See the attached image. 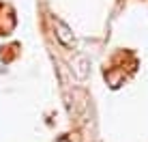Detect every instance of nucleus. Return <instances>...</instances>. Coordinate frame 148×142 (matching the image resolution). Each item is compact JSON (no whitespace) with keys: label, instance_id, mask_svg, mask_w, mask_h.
<instances>
[{"label":"nucleus","instance_id":"nucleus-1","mask_svg":"<svg viewBox=\"0 0 148 142\" xmlns=\"http://www.w3.org/2000/svg\"><path fill=\"white\" fill-rule=\"evenodd\" d=\"M52 24H54V34H56V39H58V43L62 45V48H67V50H75L77 48V37L73 34V30H71L62 19L54 17Z\"/></svg>","mask_w":148,"mask_h":142},{"label":"nucleus","instance_id":"nucleus-2","mask_svg":"<svg viewBox=\"0 0 148 142\" xmlns=\"http://www.w3.org/2000/svg\"><path fill=\"white\" fill-rule=\"evenodd\" d=\"M69 69L79 82H84L90 75V58L86 54H73V58L69 60Z\"/></svg>","mask_w":148,"mask_h":142}]
</instances>
